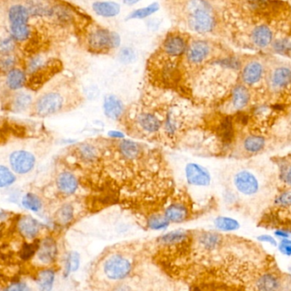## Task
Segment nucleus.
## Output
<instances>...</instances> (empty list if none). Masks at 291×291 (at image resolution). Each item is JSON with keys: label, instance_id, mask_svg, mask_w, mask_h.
Listing matches in <instances>:
<instances>
[{"label": "nucleus", "instance_id": "obj_1", "mask_svg": "<svg viewBox=\"0 0 291 291\" xmlns=\"http://www.w3.org/2000/svg\"><path fill=\"white\" fill-rule=\"evenodd\" d=\"M65 102L66 98L60 90H47L41 93L33 101L32 112L35 116H51L60 113L64 108Z\"/></svg>", "mask_w": 291, "mask_h": 291}, {"label": "nucleus", "instance_id": "obj_2", "mask_svg": "<svg viewBox=\"0 0 291 291\" xmlns=\"http://www.w3.org/2000/svg\"><path fill=\"white\" fill-rule=\"evenodd\" d=\"M133 262L121 253H114L104 260L102 272L108 280L121 282L131 274Z\"/></svg>", "mask_w": 291, "mask_h": 291}, {"label": "nucleus", "instance_id": "obj_3", "mask_svg": "<svg viewBox=\"0 0 291 291\" xmlns=\"http://www.w3.org/2000/svg\"><path fill=\"white\" fill-rule=\"evenodd\" d=\"M29 11L25 6L16 5L9 11V21L11 23V32L12 38L16 41H24L29 37L30 28L28 27Z\"/></svg>", "mask_w": 291, "mask_h": 291}, {"label": "nucleus", "instance_id": "obj_4", "mask_svg": "<svg viewBox=\"0 0 291 291\" xmlns=\"http://www.w3.org/2000/svg\"><path fill=\"white\" fill-rule=\"evenodd\" d=\"M265 83L272 93L285 91L291 86V66L286 64H276L268 67Z\"/></svg>", "mask_w": 291, "mask_h": 291}, {"label": "nucleus", "instance_id": "obj_5", "mask_svg": "<svg viewBox=\"0 0 291 291\" xmlns=\"http://www.w3.org/2000/svg\"><path fill=\"white\" fill-rule=\"evenodd\" d=\"M268 66L264 61L258 58L251 59L241 66V84L247 87H257L265 82Z\"/></svg>", "mask_w": 291, "mask_h": 291}, {"label": "nucleus", "instance_id": "obj_6", "mask_svg": "<svg viewBox=\"0 0 291 291\" xmlns=\"http://www.w3.org/2000/svg\"><path fill=\"white\" fill-rule=\"evenodd\" d=\"M233 185L238 193L244 197L257 196L262 189L261 180L257 174L249 169L238 170L233 176Z\"/></svg>", "mask_w": 291, "mask_h": 291}, {"label": "nucleus", "instance_id": "obj_7", "mask_svg": "<svg viewBox=\"0 0 291 291\" xmlns=\"http://www.w3.org/2000/svg\"><path fill=\"white\" fill-rule=\"evenodd\" d=\"M88 44L92 51H106L112 48L118 47L120 44V38L116 32L99 28L90 33L88 39Z\"/></svg>", "mask_w": 291, "mask_h": 291}, {"label": "nucleus", "instance_id": "obj_8", "mask_svg": "<svg viewBox=\"0 0 291 291\" xmlns=\"http://www.w3.org/2000/svg\"><path fill=\"white\" fill-rule=\"evenodd\" d=\"M58 253V245L56 239L52 237H45L40 240L34 258L38 264L43 267H49L56 262Z\"/></svg>", "mask_w": 291, "mask_h": 291}, {"label": "nucleus", "instance_id": "obj_9", "mask_svg": "<svg viewBox=\"0 0 291 291\" xmlns=\"http://www.w3.org/2000/svg\"><path fill=\"white\" fill-rule=\"evenodd\" d=\"M9 161L12 171L19 175H25L34 168L36 158L30 152L18 150L10 155Z\"/></svg>", "mask_w": 291, "mask_h": 291}, {"label": "nucleus", "instance_id": "obj_10", "mask_svg": "<svg viewBox=\"0 0 291 291\" xmlns=\"http://www.w3.org/2000/svg\"><path fill=\"white\" fill-rule=\"evenodd\" d=\"M275 40V33L273 27L268 24H259L252 29L250 40L254 47L265 50L271 47Z\"/></svg>", "mask_w": 291, "mask_h": 291}, {"label": "nucleus", "instance_id": "obj_11", "mask_svg": "<svg viewBox=\"0 0 291 291\" xmlns=\"http://www.w3.org/2000/svg\"><path fill=\"white\" fill-rule=\"evenodd\" d=\"M211 12V10H207L189 14L188 23L191 29L199 33L211 32L214 27V19Z\"/></svg>", "mask_w": 291, "mask_h": 291}, {"label": "nucleus", "instance_id": "obj_12", "mask_svg": "<svg viewBox=\"0 0 291 291\" xmlns=\"http://www.w3.org/2000/svg\"><path fill=\"white\" fill-rule=\"evenodd\" d=\"M186 178L190 185L207 187L211 183V175L209 170L196 163H189L186 165Z\"/></svg>", "mask_w": 291, "mask_h": 291}, {"label": "nucleus", "instance_id": "obj_13", "mask_svg": "<svg viewBox=\"0 0 291 291\" xmlns=\"http://www.w3.org/2000/svg\"><path fill=\"white\" fill-rule=\"evenodd\" d=\"M250 88L243 84L234 85L231 91V105L236 112H242L251 102Z\"/></svg>", "mask_w": 291, "mask_h": 291}, {"label": "nucleus", "instance_id": "obj_14", "mask_svg": "<svg viewBox=\"0 0 291 291\" xmlns=\"http://www.w3.org/2000/svg\"><path fill=\"white\" fill-rule=\"evenodd\" d=\"M164 214L169 223H181L189 218L190 210L183 202H175L167 207Z\"/></svg>", "mask_w": 291, "mask_h": 291}, {"label": "nucleus", "instance_id": "obj_15", "mask_svg": "<svg viewBox=\"0 0 291 291\" xmlns=\"http://www.w3.org/2000/svg\"><path fill=\"white\" fill-rule=\"evenodd\" d=\"M56 186L60 193L65 196H70L78 190L79 180L72 173L63 171L56 178Z\"/></svg>", "mask_w": 291, "mask_h": 291}, {"label": "nucleus", "instance_id": "obj_16", "mask_svg": "<svg viewBox=\"0 0 291 291\" xmlns=\"http://www.w3.org/2000/svg\"><path fill=\"white\" fill-rule=\"evenodd\" d=\"M210 52V48L206 42L195 41L188 47L187 57L189 62L193 64H199L203 62L208 57Z\"/></svg>", "mask_w": 291, "mask_h": 291}, {"label": "nucleus", "instance_id": "obj_17", "mask_svg": "<svg viewBox=\"0 0 291 291\" xmlns=\"http://www.w3.org/2000/svg\"><path fill=\"white\" fill-rule=\"evenodd\" d=\"M104 114L108 119L118 120L125 112V105L114 95H107L103 101Z\"/></svg>", "mask_w": 291, "mask_h": 291}, {"label": "nucleus", "instance_id": "obj_18", "mask_svg": "<svg viewBox=\"0 0 291 291\" xmlns=\"http://www.w3.org/2000/svg\"><path fill=\"white\" fill-rule=\"evenodd\" d=\"M56 272L55 269L44 267L38 271L35 276V283L40 291H51L56 283Z\"/></svg>", "mask_w": 291, "mask_h": 291}, {"label": "nucleus", "instance_id": "obj_19", "mask_svg": "<svg viewBox=\"0 0 291 291\" xmlns=\"http://www.w3.org/2000/svg\"><path fill=\"white\" fill-rule=\"evenodd\" d=\"M267 139L261 134H249L243 139L242 148L249 155H256L264 150Z\"/></svg>", "mask_w": 291, "mask_h": 291}, {"label": "nucleus", "instance_id": "obj_20", "mask_svg": "<svg viewBox=\"0 0 291 291\" xmlns=\"http://www.w3.org/2000/svg\"><path fill=\"white\" fill-rule=\"evenodd\" d=\"M18 230L28 240H35L40 233V224L32 216H23L18 222Z\"/></svg>", "mask_w": 291, "mask_h": 291}, {"label": "nucleus", "instance_id": "obj_21", "mask_svg": "<svg viewBox=\"0 0 291 291\" xmlns=\"http://www.w3.org/2000/svg\"><path fill=\"white\" fill-rule=\"evenodd\" d=\"M165 53L172 57H177L183 55L187 50L186 40L180 35H170L164 43Z\"/></svg>", "mask_w": 291, "mask_h": 291}, {"label": "nucleus", "instance_id": "obj_22", "mask_svg": "<svg viewBox=\"0 0 291 291\" xmlns=\"http://www.w3.org/2000/svg\"><path fill=\"white\" fill-rule=\"evenodd\" d=\"M281 286L280 278L273 273L262 274L256 283V287L258 291H279Z\"/></svg>", "mask_w": 291, "mask_h": 291}, {"label": "nucleus", "instance_id": "obj_23", "mask_svg": "<svg viewBox=\"0 0 291 291\" xmlns=\"http://www.w3.org/2000/svg\"><path fill=\"white\" fill-rule=\"evenodd\" d=\"M189 236H188V232L184 230H175L160 236L159 242V244H163L164 246H179V245L185 244Z\"/></svg>", "mask_w": 291, "mask_h": 291}, {"label": "nucleus", "instance_id": "obj_24", "mask_svg": "<svg viewBox=\"0 0 291 291\" xmlns=\"http://www.w3.org/2000/svg\"><path fill=\"white\" fill-rule=\"evenodd\" d=\"M27 75L21 69L13 68L8 71L6 77V85L10 90L18 91L27 86Z\"/></svg>", "mask_w": 291, "mask_h": 291}, {"label": "nucleus", "instance_id": "obj_25", "mask_svg": "<svg viewBox=\"0 0 291 291\" xmlns=\"http://www.w3.org/2000/svg\"><path fill=\"white\" fill-rule=\"evenodd\" d=\"M200 246L207 251H212L221 246L223 243V236L214 232H204L198 238Z\"/></svg>", "mask_w": 291, "mask_h": 291}, {"label": "nucleus", "instance_id": "obj_26", "mask_svg": "<svg viewBox=\"0 0 291 291\" xmlns=\"http://www.w3.org/2000/svg\"><path fill=\"white\" fill-rule=\"evenodd\" d=\"M33 99L28 91H16L11 100V109L17 113L26 111L28 107H32Z\"/></svg>", "mask_w": 291, "mask_h": 291}, {"label": "nucleus", "instance_id": "obj_27", "mask_svg": "<svg viewBox=\"0 0 291 291\" xmlns=\"http://www.w3.org/2000/svg\"><path fill=\"white\" fill-rule=\"evenodd\" d=\"M137 123L143 130L147 132H157L161 128L162 122L158 117L150 113H142L137 118Z\"/></svg>", "mask_w": 291, "mask_h": 291}, {"label": "nucleus", "instance_id": "obj_28", "mask_svg": "<svg viewBox=\"0 0 291 291\" xmlns=\"http://www.w3.org/2000/svg\"><path fill=\"white\" fill-rule=\"evenodd\" d=\"M119 151L124 159L134 160V159H138L140 156L141 149L138 143L125 139L119 141Z\"/></svg>", "mask_w": 291, "mask_h": 291}, {"label": "nucleus", "instance_id": "obj_29", "mask_svg": "<svg viewBox=\"0 0 291 291\" xmlns=\"http://www.w3.org/2000/svg\"><path fill=\"white\" fill-rule=\"evenodd\" d=\"M93 10L99 16L114 17L120 12V6L115 2H96L93 5Z\"/></svg>", "mask_w": 291, "mask_h": 291}, {"label": "nucleus", "instance_id": "obj_30", "mask_svg": "<svg viewBox=\"0 0 291 291\" xmlns=\"http://www.w3.org/2000/svg\"><path fill=\"white\" fill-rule=\"evenodd\" d=\"M81 263L80 254L77 251H70L66 254L64 262V276L68 277L79 270Z\"/></svg>", "mask_w": 291, "mask_h": 291}, {"label": "nucleus", "instance_id": "obj_31", "mask_svg": "<svg viewBox=\"0 0 291 291\" xmlns=\"http://www.w3.org/2000/svg\"><path fill=\"white\" fill-rule=\"evenodd\" d=\"M214 225L216 229L222 232H234L240 228L238 221L228 216H218L214 221Z\"/></svg>", "mask_w": 291, "mask_h": 291}, {"label": "nucleus", "instance_id": "obj_32", "mask_svg": "<svg viewBox=\"0 0 291 291\" xmlns=\"http://www.w3.org/2000/svg\"><path fill=\"white\" fill-rule=\"evenodd\" d=\"M274 53L279 56H291V37L284 36V37L275 39L273 45L271 46Z\"/></svg>", "mask_w": 291, "mask_h": 291}, {"label": "nucleus", "instance_id": "obj_33", "mask_svg": "<svg viewBox=\"0 0 291 291\" xmlns=\"http://www.w3.org/2000/svg\"><path fill=\"white\" fill-rule=\"evenodd\" d=\"M78 154L80 155V159L86 163H93L96 161L99 158L98 149L90 143H84L80 145L78 149Z\"/></svg>", "mask_w": 291, "mask_h": 291}, {"label": "nucleus", "instance_id": "obj_34", "mask_svg": "<svg viewBox=\"0 0 291 291\" xmlns=\"http://www.w3.org/2000/svg\"><path fill=\"white\" fill-rule=\"evenodd\" d=\"M74 219H75V208L71 204H64L56 212V220L59 225H68Z\"/></svg>", "mask_w": 291, "mask_h": 291}, {"label": "nucleus", "instance_id": "obj_35", "mask_svg": "<svg viewBox=\"0 0 291 291\" xmlns=\"http://www.w3.org/2000/svg\"><path fill=\"white\" fill-rule=\"evenodd\" d=\"M219 134L223 143L230 144L234 136L233 121L229 118H226L221 123Z\"/></svg>", "mask_w": 291, "mask_h": 291}, {"label": "nucleus", "instance_id": "obj_36", "mask_svg": "<svg viewBox=\"0 0 291 291\" xmlns=\"http://www.w3.org/2000/svg\"><path fill=\"white\" fill-rule=\"evenodd\" d=\"M278 179L285 188H291V159H284L278 166Z\"/></svg>", "mask_w": 291, "mask_h": 291}, {"label": "nucleus", "instance_id": "obj_37", "mask_svg": "<svg viewBox=\"0 0 291 291\" xmlns=\"http://www.w3.org/2000/svg\"><path fill=\"white\" fill-rule=\"evenodd\" d=\"M147 225L151 230L161 231L167 228L169 223L164 214H154L149 217L147 221Z\"/></svg>", "mask_w": 291, "mask_h": 291}, {"label": "nucleus", "instance_id": "obj_38", "mask_svg": "<svg viewBox=\"0 0 291 291\" xmlns=\"http://www.w3.org/2000/svg\"><path fill=\"white\" fill-rule=\"evenodd\" d=\"M21 203L26 209L32 212H39L42 209V201L40 197L37 196L34 193H27L23 197Z\"/></svg>", "mask_w": 291, "mask_h": 291}, {"label": "nucleus", "instance_id": "obj_39", "mask_svg": "<svg viewBox=\"0 0 291 291\" xmlns=\"http://www.w3.org/2000/svg\"><path fill=\"white\" fill-rule=\"evenodd\" d=\"M40 240H33L31 243H25L20 250V257L24 261H29L34 258L39 248Z\"/></svg>", "mask_w": 291, "mask_h": 291}, {"label": "nucleus", "instance_id": "obj_40", "mask_svg": "<svg viewBox=\"0 0 291 291\" xmlns=\"http://www.w3.org/2000/svg\"><path fill=\"white\" fill-rule=\"evenodd\" d=\"M16 181V175L8 167L0 165V188H8Z\"/></svg>", "mask_w": 291, "mask_h": 291}, {"label": "nucleus", "instance_id": "obj_41", "mask_svg": "<svg viewBox=\"0 0 291 291\" xmlns=\"http://www.w3.org/2000/svg\"><path fill=\"white\" fill-rule=\"evenodd\" d=\"M159 6L158 4H152L150 6L144 7V8L139 9V10H136V11H134L133 13L130 14L129 18L144 19L155 13L156 11H159Z\"/></svg>", "mask_w": 291, "mask_h": 291}, {"label": "nucleus", "instance_id": "obj_42", "mask_svg": "<svg viewBox=\"0 0 291 291\" xmlns=\"http://www.w3.org/2000/svg\"><path fill=\"white\" fill-rule=\"evenodd\" d=\"M179 125H180V123L178 122L177 118L173 114H168L165 123H164V129L168 135L174 136L180 128Z\"/></svg>", "mask_w": 291, "mask_h": 291}, {"label": "nucleus", "instance_id": "obj_43", "mask_svg": "<svg viewBox=\"0 0 291 291\" xmlns=\"http://www.w3.org/2000/svg\"><path fill=\"white\" fill-rule=\"evenodd\" d=\"M273 204L282 206H291V188H283V190L276 196Z\"/></svg>", "mask_w": 291, "mask_h": 291}, {"label": "nucleus", "instance_id": "obj_44", "mask_svg": "<svg viewBox=\"0 0 291 291\" xmlns=\"http://www.w3.org/2000/svg\"><path fill=\"white\" fill-rule=\"evenodd\" d=\"M207 10H211V8L204 0H191L188 3V11L189 14Z\"/></svg>", "mask_w": 291, "mask_h": 291}, {"label": "nucleus", "instance_id": "obj_45", "mask_svg": "<svg viewBox=\"0 0 291 291\" xmlns=\"http://www.w3.org/2000/svg\"><path fill=\"white\" fill-rule=\"evenodd\" d=\"M119 58L123 64H130L135 61L136 55L131 48L125 47L119 52Z\"/></svg>", "mask_w": 291, "mask_h": 291}, {"label": "nucleus", "instance_id": "obj_46", "mask_svg": "<svg viewBox=\"0 0 291 291\" xmlns=\"http://www.w3.org/2000/svg\"><path fill=\"white\" fill-rule=\"evenodd\" d=\"M4 291H31V288L26 282L16 281L6 286Z\"/></svg>", "mask_w": 291, "mask_h": 291}, {"label": "nucleus", "instance_id": "obj_47", "mask_svg": "<svg viewBox=\"0 0 291 291\" xmlns=\"http://www.w3.org/2000/svg\"><path fill=\"white\" fill-rule=\"evenodd\" d=\"M278 249L280 253L287 256V257H291V239L290 238H284V239H281L279 243L278 244Z\"/></svg>", "mask_w": 291, "mask_h": 291}, {"label": "nucleus", "instance_id": "obj_48", "mask_svg": "<svg viewBox=\"0 0 291 291\" xmlns=\"http://www.w3.org/2000/svg\"><path fill=\"white\" fill-rule=\"evenodd\" d=\"M257 240H259L262 243H267L273 246H278V241L273 236L268 235V234H262L257 237Z\"/></svg>", "mask_w": 291, "mask_h": 291}, {"label": "nucleus", "instance_id": "obj_49", "mask_svg": "<svg viewBox=\"0 0 291 291\" xmlns=\"http://www.w3.org/2000/svg\"><path fill=\"white\" fill-rule=\"evenodd\" d=\"M0 66H1V68L3 69L4 71H11V69L14 68V59L12 57H7V58L1 61Z\"/></svg>", "mask_w": 291, "mask_h": 291}, {"label": "nucleus", "instance_id": "obj_50", "mask_svg": "<svg viewBox=\"0 0 291 291\" xmlns=\"http://www.w3.org/2000/svg\"><path fill=\"white\" fill-rule=\"evenodd\" d=\"M274 235L276 238H278L279 239H284V238H289L291 235V231L287 230V229H283V228H278L277 230L274 232Z\"/></svg>", "mask_w": 291, "mask_h": 291}, {"label": "nucleus", "instance_id": "obj_51", "mask_svg": "<svg viewBox=\"0 0 291 291\" xmlns=\"http://www.w3.org/2000/svg\"><path fill=\"white\" fill-rule=\"evenodd\" d=\"M111 291H133L132 288L128 284H124V283H120L118 285L115 286Z\"/></svg>", "mask_w": 291, "mask_h": 291}, {"label": "nucleus", "instance_id": "obj_52", "mask_svg": "<svg viewBox=\"0 0 291 291\" xmlns=\"http://www.w3.org/2000/svg\"><path fill=\"white\" fill-rule=\"evenodd\" d=\"M109 136L112 138H116V139H122L125 135H124L122 132H120V131L113 130V131L109 132Z\"/></svg>", "mask_w": 291, "mask_h": 291}, {"label": "nucleus", "instance_id": "obj_53", "mask_svg": "<svg viewBox=\"0 0 291 291\" xmlns=\"http://www.w3.org/2000/svg\"><path fill=\"white\" fill-rule=\"evenodd\" d=\"M140 0H124V3L128 6H131V5H135V4L140 2Z\"/></svg>", "mask_w": 291, "mask_h": 291}, {"label": "nucleus", "instance_id": "obj_54", "mask_svg": "<svg viewBox=\"0 0 291 291\" xmlns=\"http://www.w3.org/2000/svg\"><path fill=\"white\" fill-rule=\"evenodd\" d=\"M289 272H290V273H291V266H290V267H289Z\"/></svg>", "mask_w": 291, "mask_h": 291}, {"label": "nucleus", "instance_id": "obj_55", "mask_svg": "<svg viewBox=\"0 0 291 291\" xmlns=\"http://www.w3.org/2000/svg\"><path fill=\"white\" fill-rule=\"evenodd\" d=\"M0 124H1V122H0Z\"/></svg>", "mask_w": 291, "mask_h": 291}]
</instances>
